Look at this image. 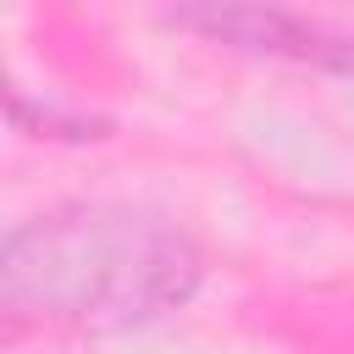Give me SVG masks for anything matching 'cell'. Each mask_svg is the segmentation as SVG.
<instances>
[{
	"mask_svg": "<svg viewBox=\"0 0 354 354\" xmlns=\"http://www.w3.org/2000/svg\"><path fill=\"white\" fill-rule=\"evenodd\" d=\"M199 288L194 238L144 205L88 199L22 221L0 243V321L144 326Z\"/></svg>",
	"mask_w": 354,
	"mask_h": 354,
	"instance_id": "1",
	"label": "cell"
},
{
	"mask_svg": "<svg viewBox=\"0 0 354 354\" xmlns=\"http://www.w3.org/2000/svg\"><path fill=\"white\" fill-rule=\"evenodd\" d=\"M177 28H199L205 39H221L232 50L249 55H277V61H299L315 72H354V33L304 17V11H277V6H188L171 11Z\"/></svg>",
	"mask_w": 354,
	"mask_h": 354,
	"instance_id": "2",
	"label": "cell"
},
{
	"mask_svg": "<svg viewBox=\"0 0 354 354\" xmlns=\"http://www.w3.org/2000/svg\"><path fill=\"white\" fill-rule=\"evenodd\" d=\"M0 116H6L11 127H22L28 138H94V133H88V122L50 111V105H44V100H33L28 88H17L6 72H0Z\"/></svg>",
	"mask_w": 354,
	"mask_h": 354,
	"instance_id": "3",
	"label": "cell"
},
{
	"mask_svg": "<svg viewBox=\"0 0 354 354\" xmlns=\"http://www.w3.org/2000/svg\"><path fill=\"white\" fill-rule=\"evenodd\" d=\"M0 337H11V332H6V321H0Z\"/></svg>",
	"mask_w": 354,
	"mask_h": 354,
	"instance_id": "4",
	"label": "cell"
}]
</instances>
